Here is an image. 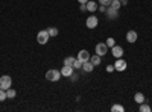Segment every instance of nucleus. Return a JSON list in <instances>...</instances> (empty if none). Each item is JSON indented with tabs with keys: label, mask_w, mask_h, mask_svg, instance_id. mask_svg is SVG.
<instances>
[{
	"label": "nucleus",
	"mask_w": 152,
	"mask_h": 112,
	"mask_svg": "<svg viewBox=\"0 0 152 112\" xmlns=\"http://www.w3.org/2000/svg\"><path fill=\"white\" fill-rule=\"evenodd\" d=\"M110 6L119 11V9H120V6H122V5H120V0H113V2H111V5H110Z\"/></svg>",
	"instance_id": "obj_19"
},
{
	"label": "nucleus",
	"mask_w": 152,
	"mask_h": 112,
	"mask_svg": "<svg viewBox=\"0 0 152 112\" xmlns=\"http://www.w3.org/2000/svg\"><path fill=\"white\" fill-rule=\"evenodd\" d=\"M47 32H49V35H50V36H58V33H59V30H58L56 27H49V29H47Z\"/></svg>",
	"instance_id": "obj_18"
},
{
	"label": "nucleus",
	"mask_w": 152,
	"mask_h": 112,
	"mask_svg": "<svg viewBox=\"0 0 152 112\" xmlns=\"http://www.w3.org/2000/svg\"><path fill=\"white\" fill-rule=\"evenodd\" d=\"M11 85H12V79H11V76H8V74H3V76L0 77V88L6 91V90L11 88Z\"/></svg>",
	"instance_id": "obj_2"
},
{
	"label": "nucleus",
	"mask_w": 152,
	"mask_h": 112,
	"mask_svg": "<svg viewBox=\"0 0 152 112\" xmlns=\"http://www.w3.org/2000/svg\"><path fill=\"white\" fill-rule=\"evenodd\" d=\"M138 111H140V112H151V106L143 102V103L140 105V108H138Z\"/></svg>",
	"instance_id": "obj_16"
},
{
	"label": "nucleus",
	"mask_w": 152,
	"mask_h": 112,
	"mask_svg": "<svg viewBox=\"0 0 152 112\" xmlns=\"http://www.w3.org/2000/svg\"><path fill=\"white\" fill-rule=\"evenodd\" d=\"M111 2H113V0H99V3L100 5H105V6H110Z\"/></svg>",
	"instance_id": "obj_25"
},
{
	"label": "nucleus",
	"mask_w": 152,
	"mask_h": 112,
	"mask_svg": "<svg viewBox=\"0 0 152 112\" xmlns=\"http://www.w3.org/2000/svg\"><path fill=\"white\" fill-rule=\"evenodd\" d=\"M78 77H79V76H78V74H76V73H72V76H70V80H72V82H75V80H78Z\"/></svg>",
	"instance_id": "obj_26"
},
{
	"label": "nucleus",
	"mask_w": 152,
	"mask_h": 112,
	"mask_svg": "<svg viewBox=\"0 0 152 112\" xmlns=\"http://www.w3.org/2000/svg\"><path fill=\"white\" fill-rule=\"evenodd\" d=\"M93 68H94V65L91 64L90 61H87V62H82V70H84L85 73H91V71H93Z\"/></svg>",
	"instance_id": "obj_12"
},
{
	"label": "nucleus",
	"mask_w": 152,
	"mask_h": 112,
	"mask_svg": "<svg viewBox=\"0 0 152 112\" xmlns=\"http://www.w3.org/2000/svg\"><path fill=\"white\" fill-rule=\"evenodd\" d=\"M111 53H113V56L114 58H122L123 56V48L120 47V46H114V47H111Z\"/></svg>",
	"instance_id": "obj_9"
},
{
	"label": "nucleus",
	"mask_w": 152,
	"mask_h": 112,
	"mask_svg": "<svg viewBox=\"0 0 152 112\" xmlns=\"http://www.w3.org/2000/svg\"><path fill=\"white\" fill-rule=\"evenodd\" d=\"M134 102H135L137 105H142V103L145 102V94H143V92H137V94L134 95Z\"/></svg>",
	"instance_id": "obj_13"
},
{
	"label": "nucleus",
	"mask_w": 152,
	"mask_h": 112,
	"mask_svg": "<svg viewBox=\"0 0 152 112\" xmlns=\"http://www.w3.org/2000/svg\"><path fill=\"white\" fill-rule=\"evenodd\" d=\"M105 14H107V17H108L110 20H114V18L119 17V11L114 9V8H111V6H108L107 11H105Z\"/></svg>",
	"instance_id": "obj_7"
},
{
	"label": "nucleus",
	"mask_w": 152,
	"mask_h": 112,
	"mask_svg": "<svg viewBox=\"0 0 152 112\" xmlns=\"http://www.w3.org/2000/svg\"><path fill=\"white\" fill-rule=\"evenodd\" d=\"M111 111H113V112H123L125 108H123L122 105H113V106H111Z\"/></svg>",
	"instance_id": "obj_17"
},
{
	"label": "nucleus",
	"mask_w": 152,
	"mask_h": 112,
	"mask_svg": "<svg viewBox=\"0 0 152 112\" xmlns=\"http://www.w3.org/2000/svg\"><path fill=\"white\" fill-rule=\"evenodd\" d=\"M78 59L81 62H87V61H90V53H88V50H81L78 53Z\"/></svg>",
	"instance_id": "obj_11"
},
{
	"label": "nucleus",
	"mask_w": 152,
	"mask_h": 112,
	"mask_svg": "<svg viewBox=\"0 0 152 112\" xmlns=\"http://www.w3.org/2000/svg\"><path fill=\"white\" fill-rule=\"evenodd\" d=\"M73 62H75V58H73V56H67V58L64 59V65H72V67H73Z\"/></svg>",
	"instance_id": "obj_20"
},
{
	"label": "nucleus",
	"mask_w": 152,
	"mask_h": 112,
	"mask_svg": "<svg viewBox=\"0 0 152 112\" xmlns=\"http://www.w3.org/2000/svg\"><path fill=\"white\" fill-rule=\"evenodd\" d=\"M59 71H61V76L70 77V76H72V73H73V67H72V65H62V68H61Z\"/></svg>",
	"instance_id": "obj_8"
},
{
	"label": "nucleus",
	"mask_w": 152,
	"mask_h": 112,
	"mask_svg": "<svg viewBox=\"0 0 152 112\" xmlns=\"http://www.w3.org/2000/svg\"><path fill=\"white\" fill-rule=\"evenodd\" d=\"M15 95H17L15 90H11V88H9V90H6V97H8V98H14Z\"/></svg>",
	"instance_id": "obj_21"
},
{
	"label": "nucleus",
	"mask_w": 152,
	"mask_h": 112,
	"mask_svg": "<svg viewBox=\"0 0 152 112\" xmlns=\"http://www.w3.org/2000/svg\"><path fill=\"white\" fill-rule=\"evenodd\" d=\"M87 11H90V12L97 11V3L96 2H91V0H88V2H87Z\"/></svg>",
	"instance_id": "obj_14"
},
{
	"label": "nucleus",
	"mask_w": 152,
	"mask_h": 112,
	"mask_svg": "<svg viewBox=\"0 0 152 112\" xmlns=\"http://www.w3.org/2000/svg\"><path fill=\"white\" fill-rule=\"evenodd\" d=\"M107 53H108V46H107L105 43H99V44L96 46V55L104 56V55H107Z\"/></svg>",
	"instance_id": "obj_5"
},
{
	"label": "nucleus",
	"mask_w": 152,
	"mask_h": 112,
	"mask_svg": "<svg viewBox=\"0 0 152 112\" xmlns=\"http://www.w3.org/2000/svg\"><path fill=\"white\" fill-rule=\"evenodd\" d=\"M73 68H76V70H79V68H82V62L76 58L75 59V62H73Z\"/></svg>",
	"instance_id": "obj_22"
},
{
	"label": "nucleus",
	"mask_w": 152,
	"mask_h": 112,
	"mask_svg": "<svg viewBox=\"0 0 152 112\" xmlns=\"http://www.w3.org/2000/svg\"><path fill=\"white\" fill-rule=\"evenodd\" d=\"M137 38H138V35H137V32L135 30H128V32H126V41H128V43H135L137 41Z\"/></svg>",
	"instance_id": "obj_10"
},
{
	"label": "nucleus",
	"mask_w": 152,
	"mask_h": 112,
	"mask_svg": "<svg viewBox=\"0 0 152 112\" xmlns=\"http://www.w3.org/2000/svg\"><path fill=\"white\" fill-rule=\"evenodd\" d=\"M49 38H50V35H49L47 30H40V32H38V35H37V41H38V44H41V46L47 44Z\"/></svg>",
	"instance_id": "obj_3"
},
{
	"label": "nucleus",
	"mask_w": 152,
	"mask_h": 112,
	"mask_svg": "<svg viewBox=\"0 0 152 112\" xmlns=\"http://www.w3.org/2000/svg\"><path fill=\"white\" fill-rule=\"evenodd\" d=\"M100 59H102V56H99V55H93L90 56V62L96 67V65H100Z\"/></svg>",
	"instance_id": "obj_15"
},
{
	"label": "nucleus",
	"mask_w": 152,
	"mask_h": 112,
	"mask_svg": "<svg viewBox=\"0 0 152 112\" xmlns=\"http://www.w3.org/2000/svg\"><path fill=\"white\" fill-rule=\"evenodd\" d=\"M105 44H107L108 47H114V46H116V40H114L113 36H110V38L107 40V43H105Z\"/></svg>",
	"instance_id": "obj_23"
},
{
	"label": "nucleus",
	"mask_w": 152,
	"mask_h": 112,
	"mask_svg": "<svg viewBox=\"0 0 152 112\" xmlns=\"http://www.w3.org/2000/svg\"><path fill=\"white\" fill-rule=\"evenodd\" d=\"M113 70H114V65H108V67H107V71H108V73H111Z\"/></svg>",
	"instance_id": "obj_29"
},
{
	"label": "nucleus",
	"mask_w": 152,
	"mask_h": 112,
	"mask_svg": "<svg viewBox=\"0 0 152 112\" xmlns=\"http://www.w3.org/2000/svg\"><path fill=\"white\" fill-rule=\"evenodd\" d=\"M78 2H79V3L82 5V3H87V2H88V0H78Z\"/></svg>",
	"instance_id": "obj_31"
},
{
	"label": "nucleus",
	"mask_w": 152,
	"mask_h": 112,
	"mask_svg": "<svg viewBox=\"0 0 152 112\" xmlns=\"http://www.w3.org/2000/svg\"><path fill=\"white\" fill-rule=\"evenodd\" d=\"M85 24H87L88 29H94V27H97V24H99V18L94 17V15H90V17L87 18Z\"/></svg>",
	"instance_id": "obj_4"
},
{
	"label": "nucleus",
	"mask_w": 152,
	"mask_h": 112,
	"mask_svg": "<svg viewBox=\"0 0 152 112\" xmlns=\"http://www.w3.org/2000/svg\"><path fill=\"white\" fill-rule=\"evenodd\" d=\"M79 9H81V11H87V3H82V5L79 6Z\"/></svg>",
	"instance_id": "obj_28"
},
{
	"label": "nucleus",
	"mask_w": 152,
	"mask_h": 112,
	"mask_svg": "<svg viewBox=\"0 0 152 112\" xmlns=\"http://www.w3.org/2000/svg\"><path fill=\"white\" fill-rule=\"evenodd\" d=\"M97 9H99L100 12H105V11H107V6H105V5H100V6H97Z\"/></svg>",
	"instance_id": "obj_27"
},
{
	"label": "nucleus",
	"mask_w": 152,
	"mask_h": 112,
	"mask_svg": "<svg viewBox=\"0 0 152 112\" xmlns=\"http://www.w3.org/2000/svg\"><path fill=\"white\" fill-rule=\"evenodd\" d=\"M126 3H128V0H120V5H122V6H125Z\"/></svg>",
	"instance_id": "obj_30"
},
{
	"label": "nucleus",
	"mask_w": 152,
	"mask_h": 112,
	"mask_svg": "<svg viewBox=\"0 0 152 112\" xmlns=\"http://www.w3.org/2000/svg\"><path fill=\"white\" fill-rule=\"evenodd\" d=\"M6 98H8V97H6V91L0 88V102H5Z\"/></svg>",
	"instance_id": "obj_24"
},
{
	"label": "nucleus",
	"mask_w": 152,
	"mask_h": 112,
	"mask_svg": "<svg viewBox=\"0 0 152 112\" xmlns=\"http://www.w3.org/2000/svg\"><path fill=\"white\" fill-rule=\"evenodd\" d=\"M46 79L49 82H58L61 79V71L59 70H49L46 73Z\"/></svg>",
	"instance_id": "obj_1"
},
{
	"label": "nucleus",
	"mask_w": 152,
	"mask_h": 112,
	"mask_svg": "<svg viewBox=\"0 0 152 112\" xmlns=\"http://www.w3.org/2000/svg\"><path fill=\"white\" fill-rule=\"evenodd\" d=\"M114 70L117 71H125L126 70V61L122 58H117V61L114 62Z\"/></svg>",
	"instance_id": "obj_6"
}]
</instances>
